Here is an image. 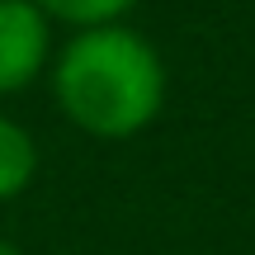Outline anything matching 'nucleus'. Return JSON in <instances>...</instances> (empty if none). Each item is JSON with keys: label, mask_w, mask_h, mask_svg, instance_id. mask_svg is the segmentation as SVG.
I'll return each mask as SVG.
<instances>
[{"label": "nucleus", "mask_w": 255, "mask_h": 255, "mask_svg": "<svg viewBox=\"0 0 255 255\" xmlns=\"http://www.w3.org/2000/svg\"><path fill=\"white\" fill-rule=\"evenodd\" d=\"M52 95L81 132L123 142L161 114L165 66L161 52L128 24L76 28L52 62Z\"/></svg>", "instance_id": "nucleus-1"}, {"label": "nucleus", "mask_w": 255, "mask_h": 255, "mask_svg": "<svg viewBox=\"0 0 255 255\" xmlns=\"http://www.w3.org/2000/svg\"><path fill=\"white\" fill-rule=\"evenodd\" d=\"M52 52V19L33 0H0V95L33 85Z\"/></svg>", "instance_id": "nucleus-2"}, {"label": "nucleus", "mask_w": 255, "mask_h": 255, "mask_svg": "<svg viewBox=\"0 0 255 255\" xmlns=\"http://www.w3.org/2000/svg\"><path fill=\"white\" fill-rule=\"evenodd\" d=\"M38 175V142L24 123L0 114V203L19 199Z\"/></svg>", "instance_id": "nucleus-3"}, {"label": "nucleus", "mask_w": 255, "mask_h": 255, "mask_svg": "<svg viewBox=\"0 0 255 255\" xmlns=\"http://www.w3.org/2000/svg\"><path fill=\"white\" fill-rule=\"evenodd\" d=\"M47 19H62L71 28H100V24H119L137 0H33Z\"/></svg>", "instance_id": "nucleus-4"}, {"label": "nucleus", "mask_w": 255, "mask_h": 255, "mask_svg": "<svg viewBox=\"0 0 255 255\" xmlns=\"http://www.w3.org/2000/svg\"><path fill=\"white\" fill-rule=\"evenodd\" d=\"M0 255H24L19 246H9V241H0Z\"/></svg>", "instance_id": "nucleus-5"}]
</instances>
